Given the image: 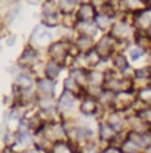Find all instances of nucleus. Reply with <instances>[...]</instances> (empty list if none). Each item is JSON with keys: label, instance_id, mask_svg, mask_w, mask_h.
Here are the masks:
<instances>
[{"label": "nucleus", "instance_id": "f257e3e1", "mask_svg": "<svg viewBox=\"0 0 151 153\" xmlns=\"http://www.w3.org/2000/svg\"><path fill=\"white\" fill-rule=\"evenodd\" d=\"M123 134L117 133L113 127H110L106 121H100L98 127H97V140L103 144V146H109V144H116L119 146L120 141L123 140Z\"/></svg>", "mask_w": 151, "mask_h": 153}, {"label": "nucleus", "instance_id": "f03ea898", "mask_svg": "<svg viewBox=\"0 0 151 153\" xmlns=\"http://www.w3.org/2000/svg\"><path fill=\"white\" fill-rule=\"evenodd\" d=\"M47 53H49V59H53L65 65V60L71 55V44L66 41H55L47 47Z\"/></svg>", "mask_w": 151, "mask_h": 153}, {"label": "nucleus", "instance_id": "7ed1b4c3", "mask_svg": "<svg viewBox=\"0 0 151 153\" xmlns=\"http://www.w3.org/2000/svg\"><path fill=\"white\" fill-rule=\"evenodd\" d=\"M50 44H52V34L49 33V30L46 27H37L31 36L29 46L38 50L43 47H49Z\"/></svg>", "mask_w": 151, "mask_h": 153}, {"label": "nucleus", "instance_id": "20e7f679", "mask_svg": "<svg viewBox=\"0 0 151 153\" xmlns=\"http://www.w3.org/2000/svg\"><path fill=\"white\" fill-rule=\"evenodd\" d=\"M101 105L98 102V99L91 97V96L84 94V97L81 99V103H79V112L84 116H97L101 111Z\"/></svg>", "mask_w": 151, "mask_h": 153}, {"label": "nucleus", "instance_id": "39448f33", "mask_svg": "<svg viewBox=\"0 0 151 153\" xmlns=\"http://www.w3.org/2000/svg\"><path fill=\"white\" fill-rule=\"evenodd\" d=\"M76 99H78V96L72 94L69 91H65V90L62 91V94L59 96V99H57V112L60 114V116L74 111Z\"/></svg>", "mask_w": 151, "mask_h": 153}, {"label": "nucleus", "instance_id": "423d86ee", "mask_svg": "<svg viewBox=\"0 0 151 153\" xmlns=\"http://www.w3.org/2000/svg\"><path fill=\"white\" fill-rule=\"evenodd\" d=\"M114 41H116V38L110 34V36H104V37H101L100 40H98V43L95 44V50L98 52V55L103 57V59L109 57L112 53H113Z\"/></svg>", "mask_w": 151, "mask_h": 153}, {"label": "nucleus", "instance_id": "0eeeda50", "mask_svg": "<svg viewBox=\"0 0 151 153\" xmlns=\"http://www.w3.org/2000/svg\"><path fill=\"white\" fill-rule=\"evenodd\" d=\"M35 88H37V96H55L56 82H55V79L43 76V78L37 79Z\"/></svg>", "mask_w": 151, "mask_h": 153}, {"label": "nucleus", "instance_id": "6e6552de", "mask_svg": "<svg viewBox=\"0 0 151 153\" xmlns=\"http://www.w3.org/2000/svg\"><path fill=\"white\" fill-rule=\"evenodd\" d=\"M37 62H38V50L34 49V47H31V46H28L22 52V55L19 56V65L24 66V68H27V69L31 68V66H34Z\"/></svg>", "mask_w": 151, "mask_h": 153}, {"label": "nucleus", "instance_id": "1a4fd4ad", "mask_svg": "<svg viewBox=\"0 0 151 153\" xmlns=\"http://www.w3.org/2000/svg\"><path fill=\"white\" fill-rule=\"evenodd\" d=\"M37 84V81H34V78L28 72H21L16 78H15V87L19 91H29L34 88V85Z\"/></svg>", "mask_w": 151, "mask_h": 153}, {"label": "nucleus", "instance_id": "9d476101", "mask_svg": "<svg viewBox=\"0 0 151 153\" xmlns=\"http://www.w3.org/2000/svg\"><path fill=\"white\" fill-rule=\"evenodd\" d=\"M62 66H63L62 63H59V62L53 60V59H49L46 62V65H44V75L47 78H50V79L56 81V78L62 72Z\"/></svg>", "mask_w": 151, "mask_h": 153}, {"label": "nucleus", "instance_id": "9b49d317", "mask_svg": "<svg viewBox=\"0 0 151 153\" xmlns=\"http://www.w3.org/2000/svg\"><path fill=\"white\" fill-rule=\"evenodd\" d=\"M76 149H78V153H103L104 146L95 138V140H90L79 144Z\"/></svg>", "mask_w": 151, "mask_h": 153}, {"label": "nucleus", "instance_id": "f8f14e48", "mask_svg": "<svg viewBox=\"0 0 151 153\" xmlns=\"http://www.w3.org/2000/svg\"><path fill=\"white\" fill-rule=\"evenodd\" d=\"M75 47L78 49L79 53H88V52L94 50L95 44L93 37H90V36H79L78 40L75 41Z\"/></svg>", "mask_w": 151, "mask_h": 153}, {"label": "nucleus", "instance_id": "ddd939ff", "mask_svg": "<svg viewBox=\"0 0 151 153\" xmlns=\"http://www.w3.org/2000/svg\"><path fill=\"white\" fill-rule=\"evenodd\" d=\"M49 153H78V149H76V146L74 143L66 140V141H57V143H55L50 147Z\"/></svg>", "mask_w": 151, "mask_h": 153}, {"label": "nucleus", "instance_id": "4468645a", "mask_svg": "<svg viewBox=\"0 0 151 153\" xmlns=\"http://www.w3.org/2000/svg\"><path fill=\"white\" fill-rule=\"evenodd\" d=\"M113 68L119 72V74H122V72H125L128 68H129V59L125 56V55H122V53H116L113 56Z\"/></svg>", "mask_w": 151, "mask_h": 153}, {"label": "nucleus", "instance_id": "2eb2a0df", "mask_svg": "<svg viewBox=\"0 0 151 153\" xmlns=\"http://www.w3.org/2000/svg\"><path fill=\"white\" fill-rule=\"evenodd\" d=\"M119 147L122 149V152L123 153H142V149L138 146V144H135L131 138H128L126 135L123 137V140L120 141V144H119Z\"/></svg>", "mask_w": 151, "mask_h": 153}, {"label": "nucleus", "instance_id": "dca6fc26", "mask_svg": "<svg viewBox=\"0 0 151 153\" xmlns=\"http://www.w3.org/2000/svg\"><path fill=\"white\" fill-rule=\"evenodd\" d=\"M136 97H138V102L144 103L145 106H151V84L139 88V91L136 93Z\"/></svg>", "mask_w": 151, "mask_h": 153}, {"label": "nucleus", "instance_id": "f3484780", "mask_svg": "<svg viewBox=\"0 0 151 153\" xmlns=\"http://www.w3.org/2000/svg\"><path fill=\"white\" fill-rule=\"evenodd\" d=\"M95 25L98 27V30H107L110 27V18L109 13H100L95 16Z\"/></svg>", "mask_w": 151, "mask_h": 153}, {"label": "nucleus", "instance_id": "a211bd4d", "mask_svg": "<svg viewBox=\"0 0 151 153\" xmlns=\"http://www.w3.org/2000/svg\"><path fill=\"white\" fill-rule=\"evenodd\" d=\"M136 115L151 128V106H144L136 111Z\"/></svg>", "mask_w": 151, "mask_h": 153}, {"label": "nucleus", "instance_id": "6ab92c4d", "mask_svg": "<svg viewBox=\"0 0 151 153\" xmlns=\"http://www.w3.org/2000/svg\"><path fill=\"white\" fill-rule=\"evenodd\" d=\"M144 53H145V50L142 47H139V46L131 47L129 49V62H136L138 59H141L144 56Z\"/></svg>", "mask_w": 151, "mask_h": 153}, {"label": "nucleus", "instance_id": "aec40b11", "mask_svg": "<svg viewBox=\"0 0 151 153\" xmlns=\"http://www.w3.org/2000/svg\"><path fill=\"white\" fill-rule=\"evenodd\" d=\"M79 16L84 19V21H88L90 18H93V16H94V9H93V6H91V4H84L82 9H81Z\"/></svg>", "mask_w": 151, "mask_h": 153}, {"label": "nucleus", "instance_id": "412c9836", "mask_svg": "<svg viewBox=\"0 0 151 153\" xmlns=\"http://www.w3.org/2000/svg\"><path fill=\"white\" fill-rule=\"evenodd\" d=\"M103 153H123L122 149L116 144H109V146H104L103 149Z\"/></svg>", "mask_w": 151, "mask_h": 153}, {"label": "nucleus", "instance_id": "4be33fe9", "mask_svg": "<svg viewBox=\"0 0 151 153\" xmlns=\"http://www.w3.org/2000/svg\"><path fill=\"white\" fill-rule=\"evenodd\" d=\"M21 153H49V152L41 149V147H38V146H32V147H29V149H27V150H24Z\"/></svg>", "mask_w": 151, "mask_h": 153}, {"label": "nucleus", "instance_id": "5701e85b", "mask_svg": "<svg viewBox=\"0 0 151 153\" xmlns=\"http://www.w3.org/2000/svg\"><path fill=\"white\" fill-rule=\"evenodd\" d=\"M15 41H16V37H15V36H10V38L7 40V46H13Z\"/></svg>", "mask_w": 151, "mask_h": 153}, {"label": "nucleus", "instance_id": "b1692460", "mask_svg": "<svg viewBox=\"0 0 151 153\" xmlns=\"http://www.w3.org/2000/svg\"><path fill=\"white\" fill-rule=\"evenodd\" d=\"M142 153H151V146H148V147H147V149H145Z\"/></svg>", "mask_w": 151, "mask_h": 153}, {"label": "nucleus", "instance_id": "393cba45", "mask_svg": "<svg viewBox=\"0 0 151 153\" xmlns=\"http://www.w3.org/2000/svg\"><path fill=\"white\" fill-rule=\"evenodd\" d=\"M7 1H18V0H7Z\"/></svg>", "mask_w": 151, "mask_h": 153}, {"label": "nucleus", "instance_id": "a878e982", "mask_svg": "<svg viewBox=\"0 0 151 153\" xmlns=\"http://www.w3.org/2000/svg\"><path fill=\"white\" fill-rule=\"evenodd\" d=\"M148 82H150V84H151V78H150V81H148Z\"/></svg>", "mask_w": 151, "mask_h": 153}]
</instances>
